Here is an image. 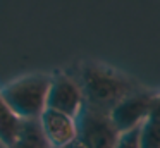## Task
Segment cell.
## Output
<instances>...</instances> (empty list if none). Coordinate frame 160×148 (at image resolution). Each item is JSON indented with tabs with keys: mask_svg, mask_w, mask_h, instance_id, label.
<instances>
[{
	"mask_svg": "<svg viewBox=\"0 0 160 148\" xmlns=\"http://www.w3.org/2000/svg\"><path fill=\"white\" fill-rule=\"evenodd\" d=\"M69 71L83 89L84 107L105 114H110L115 103L141 86L126 72L98 60H81Z\"/></svg>",
	"mask_w": 160,
	"mask_h": 148,
	"instance_id": "1",
	"label": "cell"
},
{
	"mask_svg": "<svg viewBox=\"0 0 160 148\" xmlns=\"http://www.w3.org/2000/svg\"><path fill=\"white\" fill-rule=\"evenodd\" d=\"M64 148H81V145L78 143V141H74V143H71V145H67V146H64Z\"/></svg>",
	"mask_w": 160,
	"mask_h": 148,
	"instance_id": "12",
	"label": "cell"
},
{
	"mask_svg": "<svg viewBox=\"0 0 160 148\" xmlns=\"http://www.w3.org/2000/svg\"><path fill=\"white\" fill-rule=\"evenodd\" d=\"M139 148H160V119L148 117L139 126Z\"/></svg>",
	"mask_w": 160,
	"mask_h": 148,
	"instance_id": "9",
	"label": "cell"
},
{
	"mask_svg": "<svg viewBox=\"0 0 160 148\" xmlns=\"http://www.w3.org/2000/svg\"><path fill=\"white\" fill-rule=\"evenodd\" d=\"M84 107V96L78 79L69 69H55L50 72L47 93V109L59 110L71 117H78Z\"/></svg>",
	"mask_w": 160,
	"mask_h": 148,
	"instance_id": "4",
	"label": "cell"
},
{
	"mask_svg": "<svg viewBox=\"0 0 160 148\" xmlns=\"http://www.w3.org/2000/svg\"><path fill=\"white\" fill-rule=\"evenodd\" d=\"M42 131L48 140L52 148H64L74 143L78 138V122L76 117H71L64 112L45 109L38 117Z\"/></svg>",
	"mask_w": 160,
	"mask_h": 148,
	"instance_id": "6",
	"label": "cell"
},
{
	"mask_svg": "<svg viewBox=\"0 0 160 148\" xmlns=\"http://www.w3.org/2000/svg\"><path fill=\"white\" fill-rule=\"evenodd\" d=\"M76 141L81 145V148H114L121 136V133L112 124L110 115L100 110L83 107L81 114L76 117Z\"/></svg>",
	"mask_w": 160,
	"mask_h": 148,
	"instance_id": "3",
	"label": "cell"
},
{
	"mask_svg": "<svg viewBox=\"0 0 160 148\" xmlns=\"http://www.w3.org/2000/svg\"><path fill=\"white\" fill-rule=\"evenodd\" d=\"M153 93H155L153 89L139 86L114 105L108 115H110V120L115 126V129L121 134L139 127L148 119Z\"/></svg>",
	"mask_w": 160,
	"mask_h": 148,
	"instance_id": "5",
	"label": "cell"
},
{
	"mask_svg": "<svg viewBox=\"0 0 160 148\" xmlns=\"http://www.w3.org/2000/svg\"><path fill=\"white\" fill-rule=\"evenodd\" d=\"M5 148H52L38 119H22L18 134Z\"/></svg>",
	"mask_w": 160,
	"mask_h": 148,
	"instance_id": "7",
	"label": "cell"
},
{
	"mask_svg": "<svg viewBox=\"0 0 160 148\" xmlns=\"http://www.w3.org/2000/svg\"><path fill=\"white\" fill-rule=\"evenodd\" d=\"M19 126H21V119L9 109V105L0 95V145L4 148L14 140Z\"/></svg>",
	"mask_w": 160,
	"mask_h": 148,
	"instance_id": "8",
	"label": "cell"
},
{
	"mask_svg": "<svg viewBox=\"0 0 160 148\" xmlns=\"http://www.w3.org/2000/svg\"><path fill=\"white\" fill-rule=\"evenodd\" d=\"M148 117L160 119V91H155V93H153L152 107H150V115H148Z\"/></svg>",
	"mask_w": 160,
	"mask_h": 148,
	"instance_id": "11",
	"label": "cell"
},
{
	"mask_svg": "<svg viewBox=\"0 0 160 148\" xmlns=\"http://www.w3.org/2000/svg\"><path fill=\"white\" fill-rule=\"evenodd\" d=\"M114 148H139V127L122 133Z\"/></svg>",
	"mask_w": 160,
	"mask_h": 148,
	"instance_id": "10",
	"label": "cell"
},
{
	"mask_svg": "<svg viewBox=\"0 0 160 148\" xmlns=\"http://www.w3.org/2000/svg\"><path fill=\"white\" fill-rule=\"evenodd\" d=\"M50 74L33 72L0 86V95L19 119H38L47 109Z\"/></svg>",
	"mask_w": 160,
	"mask_h": 148,
	"instance_id": "2",
	"label": "cell"
}]
</instances>
